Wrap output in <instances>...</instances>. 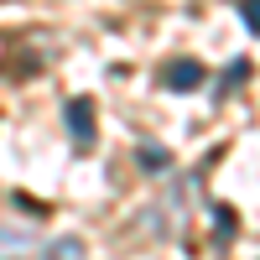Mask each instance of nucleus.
<instances>
[{"instance_id":"obj_1","label":"nucleus","mask_w":260,"mask_h":260,"mask_svg":"<svg viewBox=\"0 0 260 260\" xmlns=\"http://www.w3.org/2000/svg\"><path fill=\"white\" fill-rule=\"evenodd\" d=\"M62 120H68V136H73V146H94V136H99V115H94V99H68L62 104Z\"/></svg>"},{"instance_id":"obj_2","label":"nucleus","mask_w":260,"mask_h":260,"mask_svg":"<svg viewBox=\"0 0 260 260\" xmlns=\"http://www.w3.org/2000/svg\"><path fill=\"white\" fill-rule=\"evenodd\" d=\"M203 62L198 57H177V62H167V73H161V83L172 94H192V89H203Z\"/></svg>"},{"instance_id":"obj_3","label":"nucleus","mask_w":260,"mask_h":260,"mask_svg":"<svg viewBox=\"0 0 260 260\" xmlns=\"http://www.w3.org/2000/svg\"><path fill=\"white\" fill-rule=\"evenodd\" d=\"M31 255H37V229L0 224V260H31Z\"/></svg>"},{"instance_id":"obj_4","label":"nucleus","mask_w":260,"mask_h":260,"mask_svg":"<svg viewBox=\"0 0 260 260\" xmlns=\"http://www.w3.org/2000/svg\"><path fill=\"white\" fill-rule=\"evenodd\" d=\"M37 260H83V240L78 234H62V240H52L47 250H37Z\"/></svg>"},{"instance_id":"obj_5","label":"nucleus","mask_w":260,"mask_h":260,"mask_svg":"<svg viewBox=\"0 0 260 260\" xmlns=\"http://www.w3.org/2000/svg\"><path fill=\"white\" fill-rule=\"evenodd\" d=\"M136 156H141V167L151 172V177H161V172H172V156H167L161 146H151V141H141V146H136Z\"/></svg>"},{"instance_id":"obj_6","label":"nucleus","mask_w":260,"mask_h":260,"mask_svg":"<svg viewBox=\"0 0 260 260\" xmlns=\"http://www.w3.org/2000/svg\"><path fill=\"white\" fill-rule=\"evenodd\" d=\"M234 229H240V224H234V208H213V240H219V245H229L234 240Z\"/></svg>"},{"instance_id":"obj_7","label":"nucleus","mask_w":260,"mask_h":260,"mask_svg":"<svg viewBox=\"0 0 260 260\" xmlns=\"http://www.w3.org/2000/svg\"><path fill=\"white\" fill-rule=\"evenodd\" d=\"M245 78H250V62H245V57H240V62H229V73H224V83H219V94H229L234 83H245Z\"/></svg>"},{"instance_id":"obj_8","label":"nucleus","mask_w":260,"mask_h":260,"mask_svg":"<svg viewBox=\"0 0 260 260\" xmlns=\"http://www.w3.org/2000/svg\"><path fill=\"white\" fill-rule=\"evenodd\" d=\"M240 16H245V26L260 37V0H240Z\"/></svg>"}]
</instances>
